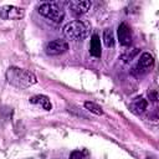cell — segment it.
<instances>
[{
  "mask_svg": "<svg viewBox=\"0 0 159 159\" xmlns=\"http://www.w3.org/2000/svg\"><path fill=\"white\" fill-rule=\"evenodd\" d=\"M6 80L10 84H12L14 87L20 88V89L29 88L37 82L36 76L32 72L20 68V67H15V66H11L7 68Z\"/></svg>",
  "mask_w": 159,
  "mask_h": 159,
  "instance_id": "6da1fadb",
  "label": "cell"
},
{
  "mask_svg": "<svg viewBox=\"0 0 159 159\" xmlns=\"http://www.w3.org/2000/svg\"><path fill=\"white\" fill-rule=\"evenodd\" d=\"M89 34V25L81 20H75L63 26V36L70 41H82Z\"/></svg>",
  "mask_w": 159,
  "mask_h": 159,
  "instance_id": "7a4b0ae2",
  "label": "cell"
},
{
  "mask_svg": "<svg viewBox=\"0 0 159 159\" xmlns=\"http://www.w3.org/2000/svg\"><path fill=\"white\" fill-rule=\"evenodd\" d=\"M37 11L40 15H42L43 17H46L50 21L56 22V24H60L65 17L63 10L61 7H58L55 2H43L39 6Z\"/></svg>",
  "mask_w": 159,
  "mask_h": 159,
  "instance_id": "3957f363",
  "label": "cell"
},
{
  "mask_svg": "<svg viewBox=\"0 0 159 159\" xmlns=\"http://www.w3.org/2000/svg\"><path fill=\"white\" fill-rule=\"evenodd\" d=\"M67 50H68V42L62 39L52 40L47 42V45L45 46V52L48 56H58L67 52Z\"/></svg>",
  "mask_w": 159,
  "mask_h": 159,
  "instance_id": "277c9868",
  "label": "cell"
},
{
  "mask_svg": "<svg viewBox=\"0 0 159 159\" xmlns=\"http://www.w3.org/2000/svg\"><path fill=\"white\" fill-rule=\"evenodd\" d=\"M25 15L24 9L14 5L0 6V19L2 20H20Z\"/></svg>",
  "mask_w": 159,
  "mask_h": 159,
  "instance_id": "5b68a950",
  "label": "cell"
},
{
  "mask_svg": "<svg viewBox=\"0 0 159 159\" xmlns=\"http://www.w3.org/2000/svg\"><path fill=\"white\" fill-rule=\"evenodd\" d=\"M153 66H154V57L149 52H143L134 70L137 71L138 75H145L153 68Z\"/></svg>",
  "mask_w": 159,
  "mask_h": 159,
  "instance_id": "8992f818",
  "label": "cell"
},
{
  "mask_svg": "<svg viewBox=\"0 0 159 159\" xmlns=\"http://www.w3.org/2000/svg\"><path fill=\"white\" fill-rule=\"evenodd\" d=\"M68 7L73 16L80 17L91 9V1L88 0H72L68 2Z\"/></svg>",
  "mask_w": 159,
  "mask_h": 159,
  "instance_id": "52a82bcc",
  "label": "cell"
},
{
  "mask_svg": "<svg viewBox=\"0 0 159 159\" xmlns=\"http://www.w3.org/2000/svg\"><path fill=\"white\" fill-rule=\"evenodd\" d=\"M118 40L122 46H129L132 42V30L125 22H120L118 25Z\"/></svg>",
  "mask_w": 159,
  "mask_h": 159,
  "instance_id": "ba28073f",
  "label": "cell"
},
{
  "mask_svg": "<svg viewBox=\"0 0 159 159\" xmlns=\"http://www.w3.org/2000/svg\"><path fill=\"white\" fill-rule=\"evenodd\" d=\"M147 108H148V101L145 98H143V97L134 98L129 104V109L134 114H142L143 112H145Z\"/></svg>",
  "mask_w": 159,
  "mask_h": 159,
  "instance_id": "9c48e42d",
  "label": "cell"
},
{
  "mask_svg": "<svg viewBox=\"0 0 159 159\" xmlns=\"http://www.w3.org/2000/svg\"><path fill=\"white\" fill-rule=\"evenodd\" d=\"M30 103H32V104H39V106H41L45 111H51V108H52V104H51V102H50V98H48L47 96H45V94H36V96H32V97L30 98Z\"/></svg>",
  "mask_w": 159,
  "mask_h": 159,
  "instance_id": "30bf717a",
  "label": "cell"
},
{
  "mask_svg": "<svg viewBox=\"0 0 159 159\" xmlns=\"http://www.w3.org/2000/svg\"><path fill=\"white\" fill-rule=\"evenodd\" d=\"M89 53H91L93 57H97V58H99L101 55H102L101 40H99V36H98L97 34L92 35V37H91V42H89Z\"/></svg>",
  "mask_w": 159,
  "mask_h": 159,
  "instance_id": "8fae6325",
  "label": "cell"
},
{
  "mask_svg": "<svg viewBox=\"0 0 159 159\" xmlns=\"http://www.w3.org/2000/svg\"><path fill=\"white\" fill-rule=\"evenodd\" d=\"M83 106H84V108H86L87 111H89V112L93 113V114H97V116H102V114H103L102 107H101L99 104L92 102V101H86V102L83 103Z\"/></svg>",
  "mask_w": 159,
  "mask_h": 159,
  "instance_id": "7c38bea8",
  "label": "cell"
},
{
  "mask_svg": "<svg viewBox=\"0 0 159 159\" xmlns=\"http://www.w3.org/2000/svg\"><path fill=\"white\" fill-rule=\"evenodd\" d=\"M103 43L106 47H113L114 46V35L111 29H106L103 31Z\"/></svg>",
  "mask_w": 159,
  "mask_h": 159,
  "instance_id": "4fadbf2b",
  "label": "cell"
},
{
  "mask_svg": "<svg viewBox=\"0 0 159 159\" xmlns=\"http://www.w3.org/2000/svg\"><path fill=\"white\" fill-rule=\"evenodd\" d=\"M70 159H87L86 150H73L70 154Z\"/></svg>",
  "mask_w": 159,
  "mask_h": 159,
  "instance_id": "5bb4252c",
  "label": "cell"
}]
</instances>
